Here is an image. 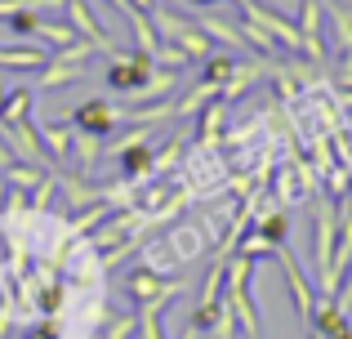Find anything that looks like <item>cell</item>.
I'll use <instances>...</instances> for the list:
<instances>
[{"label":"cell","mask_w":352,"mask_h":339,"mask_svg":"<svg viewBox=\"0 0 352 339\" xmlns=\"http://www.w3.org/2000/svg\"><path fill=\"white\" fill-rule=\"evenodd\" d=\"M308 219H312V281H321L339 241V201L330 192H317L308 201Z\"/></svg>","instance_id":"cell-1"},{"label":"cell","mask_w":352,"mask_h":339,"mask_svg":"<svg viewBox=\"0 0 352 339\" xmlns=\"http://www.w3.org/2000/svg\"><path fill=\"white\" fill-rule=\"evenodd\" d=\"M276 263H281V272H285V286H290V299H294V313H299L303 331H312V317H317V304H321L317 281H308V272L299 268V259H294L285 245L276 250Z\"/></svg>","instance_id":"cell-2"},{"label":"cell","mask_w":352,"mask_h":339,"mask_svg":"<svg viewBox=\"0 0 352 339\" xmlns=\"http://www.w3.org/2000/svg\"><path fill=\"white\" fill-rule=\"evenodd\" d=\"M294 27H299V54L308 63H321L326 58V9H321V0H299V18H294Z\"/></svg>","instance_id":"cell-3"},{"label":"cell","mask_w":352,"mask_h":339,"mask_svg":"<svg viewBox=\"0 0 352 339\" xmlns=\"http://www.w3.org/2000/svg\"><path fill=\"white\" fill-rule=\"evenodd\" d=\"M152 54H143V50H120L112 63H107V72H103V80H107V89H116V94H129V89H138L147 76H152Z\"/></svg>","instance_id":"cell-4"},{"label":"cell","mask_w":352,"mask_h":339,"mask_svg":"<svg viewBox=\"0 0 352 339\" xmlns=\"http://www.w3.org/2000/svg\"><path fill=\"white\" fill-rule=\"evenodd\" d=\"M67 23L76 27L80 41H89L94 50H103L107 58H116V54H120V50H116V41L107 36V27H103V14H98L89 0H67Z\"/></svg>","instance_id":"cell-5"},{"label":"cell","mask_w":352,"mask_h":339,"mask_svg":"<svg viewBox=\"0 0 352 339\" xmlns=\"http://www.w3.org/2000/svg\"><path fill=\"white\" fill-rule=\"evenodd\" d=\"M223 268H228V259H219V254H214L206 281H201V295H197V304H192V322L188 326H197V331H210L219 304H223Z\"/></svg>","instance_id":"cell-6"},{"label":"cell","mask_w":352,"mask_h":339,"mask_svg":"<svg viewBox=\"0 0 352 339\" xmlns=\"http://www.w3.org/2000/svg\"><path fill=\"white\" fill-rule=\"evenodd\" d=\"M125 290H129L134 304H147V299H179L183 290H188V281H170V277H161V272H152V268L138 263V268L125 277Z\"/></svg>","instance_id":"cell-7"},{"label":"cell","mask_w":352,"mask_h":339,"mask_svg":"<svg viewBox=\"0 0 352 339\" xmlns=\"http://www.w3.org/2000/svg\"><path fill=\"white\" fill-rule=\"evenodd\" d=\"M125 125V112H116L107 98H85V103L72 112V130H85V134H112V130H120Z\"/></svg>","instance_id":"cell-8"},{"label":"cell","mask_w":352,"mask_h":339,"mask_svg":"<svg viewBox=\"0 0 352 339\" xmlns=\"http://www.w3.org/2000/svg\"><path fill=\"white\" fill-rule=\"evenodd\" d=\"M54 188L63 192V206L67 210H94L103 201L98 183H89L85 174H67V170H54Z\"/></svg>","instance_id":"cell-9"},{"label":"cell","mask_w":352,"mask_h":339,"mask_svg":"<svg viewBox=\"0 0 352 339\" xmlns=\"http://www.w3.org/2000/svg\"><path fill=\"white\" fill-rule=\"evenodd\" d=\"M85 76H89V63H67V58H58V54H50V63L36 72L32 89H63V85H76V80H85Z\"/></svg>","instance_id":"cell-10"},{"label":"cell","mask_w":352,"mask_h":339,"mask_svg":"<svg viewBox=\"0 0 352 339\" xmlns=\"http://www.w3.org/2000/svg\"><path fill=\"white\" fill-rule=\"evenodd\" d=\"M45 63H50V50L41 41H18L0 50V67L5 72H41Z\"/></svg>","instance_id":"cell-11"},{"label":"cell","mask_w":352,"mask_h":339,"mask_svg":"<svg viewBox=\"0 0 352 339\" xmlns=\"http://www.w3.org/2000/svg\"><path fill=\"white\" fill-rule=\"evenodd\" d=\"M36 134H41V143H45V157H50V166L63 170V161H72V125H63V121H41V125H36Z\"/></svg>","instance_id":"cell-12"},{"label":"cell","mask_w":352,"mask_h":339,"mask_svg":"<svg viewBox=\"0 0 352 339\" xmlns=\"http://www.w3.org/2000/svg\"><path fill=\"white\" fill-rule=\"evenodd\" d=\"M214 98H219V85L201 76L197 85H192L188 94H183L179 103H174V121H197V112H206V107L214 103Z\"/></svg>","instance_id":"cell-13"},{"label":"cell","mask_w":352,"mask_h":339,"mask_svg":"<svg viewBox=\"0 0 352 339\" xmlns=\"http://www.w3.org/2000/svg\"><path fill=\"white\" fill-rule=\"evenodd\" d=\"M32 103H36V89L32 85H9L5 103H0V125H23V121H32Z\"/></svg>","instance_id":"cell-14"},{"label":"cell","mask_w":352,"mask_h":339,"mask_svg":"<svg viewBox=\"0 0 352 339\" xmlns=\"http://www.w3.org/2000/svg\"><path fill=\"white\" fill-rule=\"evenodd\" d=\"M174 76H179V72H170V67H152V76H147L138 89H129L125 98H134V103H161V98H170V94H174Z\"/></svg>","instance_id":"cell-15"},{"label":"cell","mask_w":352,"mask_h":339,"mask_svg":"<svg viewBox=\"0 0 352 339\" xmlns=\"http://www.w3.org/2000/svg\"><path fill=\"white\" fill-rule=\"evenodd\" d=\"M36 41H41L45 50H63V45L80 41V36H76V27H72L67 18H50V14H41V27H36Z\"/></svg>","instance_id":"cell-16"},{"label":"cell","mask_w":352,"mask_h":339,"mask_svg":"<svg viewBox=\"0 0 352 339\" xmlns=\"http://www.w3.org/2000/svg\"><path fill=\"white\" fill-rule=\"evenodd\" d=\"M250 228H254L258 237H267L272 245H285V237H290V215H285L281 206H276V210H258Z\"/></svg>","instance_id":"cell-17"},{"label":"cell","mask_w":352,"mask_h":339,"mask_svg":"<svg viewBox=\"0 0 352 339\" xmlns=\"http://www.w3.org/2000/svg\"><path fill=\"white\" fill-rule=\"evenodd\" d=\"M72 157H76L80 174H89L94 161L103 157V139H98V134H85V130H72Z\"/></svg>","instance_id":"cell-18"},{"label":"cell","mask_w":352,"mask_h":339,"mask_svg":"<svg viewBox=\"0 0 352 339\" xmlns=\"http://www.w3.org/2000/svg\"><path fill=\"white\" fill-rule=\"evenodd\" d=\"M138 254H143V268H152V272H161V277H170L174 268H179V259H174V250H170V241H147V245H138Z\"/></svg>","instance_id":"cell-19"},{"label":"cell","mask_w":352,"mask_h":339,"mask_svg":"<svg viewBox=\"0 0 352 339\" xmlns=\"http://www.w3.org/2000/svg\"><path fill=\"white\" fill-rule=\"evenodd\" d=\"M0 179L9 183V188H18V192H36L45 183V170L41 166H32V161H14V166H5V174Z\"/></svg>","instance_id":"cell-20"},{"label":"cell","mask_w":352,"mask_h":339,"mask_svg":"<svg viewBox=\"0 0 352 339\" xmlns=\"http://www.w3.org/2000/svg\"><path fill=\"white\" fill-rule=\"evenodd\" d=\"M138 335V313H103V326H98V339H134Z\"/></svg>","instance_id":"cell-21"},{"label":"cell","mask_w":352,"mask_h":339,"mask_svg":"<svg viewBox=\"0 0 352 339\" xmlns=\"http://www.w3.org/2000/svg\"><path fill=\"white\" fill-rule=\"evenodd\" d=\"M152 63H156V67H170V72H183V67H188V54H183L179 50V45H170V41H161V45H156V54H152Z\"/></svg>","instance_id":"cell-22"},{"label":"cell","mask_w":352,"mask_h":339,"mask_svg":"<svg viewBox=\"0 0 352 339\" xmlns=\"http://www.w3.org/2000/svg\"><path fill=\"white\" fill-rule=\"evenodd\" d=\"M36 27H41V14H36V9H18V14L9 18V32H14L18 41H36Z\"/></svg>","instance_id":"cell-23"},{"label":"cell","mask_w":352,"mask_h":339,"mask_svg":"<svg viewBox=\"0 0 352 339\" xmlns=\"http://www.w3.org/2000/svg\"><path fill=\"white\" fill-rule=\"evenodd\" d=\"M27 9H36V14H54V9H67V0H27Z\"/></svg>","instance_id":"cell-24"},{"label":"cell","mask_w":352,"mask_h":339,"mask_svg":"<svg viewBox=\"0 0 352 339\" xmlns=\"http://www.w3.org/2000/svg\"><path fill=\"white\" fill-rule=\"evenodd\" d=\"M18 9H27V0H0V18H5V23L18 14Z\"/></svg>","instance_id":"cell-25"},{"label":"cell","mask_w":352,"mask_h":339,"mask_svg":"<svg viewBox=\"0 0 352 339\" xmlns=\"http://www.w3.org/2000/svg\"><path fill=\"white\" fill-rule=\"evenodd\" d=\"M188 5H197V9H214L219 0H188Z\"/></svg>","instance_id":"cell-26"},{"label":"cell","mask_w":352,"mask_h":339,"mask_svg":"<svg viewBox=\"0 0 352 339\" xmlns=\"http://www.w3.org/2000/svg\"><path fill=\"white\" fill-rule=\"evenodd\" d=\"M179 339H201V331H197V326H188V331H183Z\"/></svg>","instance_id":"cell-27"},{"label":"cell","mask_w":352,"mask_h":339,"mask_svg":"<svg viewBox=\"0 0 352 339\" xmlns=\"http://www.w3.org/2000/svg\"><path fill=\"white\" fill-rule=\"evenodd\" d=\"M308 339H326V335H317V331H308Z\"/></svg>","instance_id":"cell-28"},{"label":"cell","mask_w":352,"mask_h":339,"mask_svg":"<svg viewBox=\"0 0 352 339\" xmlns=\"http://www.w3.org/2000/svg\"><path fill=\"white\" fill-rule=\"evenodd\" d=\"M232 5H241V9H245V5H250V0H232Z\"/></svg>","instance_id":"cell-29"}]
</instances>
